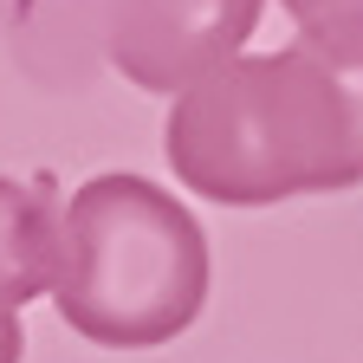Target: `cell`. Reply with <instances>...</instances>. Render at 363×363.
Returning a JSON list of instances; mask_svg holds the SVG:
<instances>
[{
	"instance_id": "cell-1",
	"label": "cell",
	"mask_w": 363,
	"mask_h": 363,
	"mask_svg": "<svg viewBox=\"0 0 363 363\" xmlns=\"http://www.w3.org/2000/svg\"><path fill=\"white\" fill-rule=\"evenodd\" d=\"M162 156L189 195L272 208L292 195L357 189L350 111L305 45L240 52L169 98Z\"/></svg>"
},
{
	"instance_id": "cell-5",
	"label": "cell",
	"mask_w": 363,
	"mask_h": 363,
	"mask_svg": "<svg viewBox=\"0 0 363 363\" xmlns=\"http://www.w3.org/2000/svg\"><path fill=\"white\" fill-rule=\"evenodd\" d=\"M305 52L325 65V78L337 84V98L350 111V150H357V175H363V13L357 20H325V26H298Z\"/></svg>"
},
{
	"instance_id": "cell-2",
	"label": "cell",
	"mask_w": 363,
	"mask_h": 363,
	"mask_svg": "<svg viewBox=\"0 0 363 363\" xmlns=\"http://www.w3.org/2000/svg\"><path fill=\"white\" fill-rule=\"evenodd\" d=\"M208 234L143 175H91L59 208V266L45 298L98 350L175 344L208 305Z\"/></svg>"
},
{
	"instance_id": "cell-7",
	"label": "cell",
	"mask_w": 363,
	"mask_h": 363,
	"mask_svg": "<svg viewBox=\"0 0 363 363\" xmlns=\"http://www.w3.org/2000/svg\"><path fill=\"white\" fill-rule=\"evenodd\" d=\"M26 357V331H20V311L0 298V363H20Z\"/></svg>"
},
{
	"instance_id": "cell-4",
	"label": "cell",
	"mask_w": 363,
	"mask_h": 363,
	"mask_svg": "<svg viewBox=\"0 0 363 363\" xmlns=\"http://www.w3.org/2000/svg\"><path fill=\"white\" fill-rule=\"evenodd\" d=\"M59 182L33 169V175H0V298L13 311L26 298H45L59 266Z\"/></svg>"
},
{
	"instance_id": "cell-3",
	"label": "cell",
	"mask_w": 363,
	"mask_h": 363,
	"mask_svg": "<svg viewBox=\"0 0 363 363\" xmlns=\"http://www.w3.org/2000/svg\"><path fill=\"white\" fill-rule=\"evenodd\" d=\"M259 13L266 0H111L104 52L136 91L175 98L227 59H240Z\"/></svg>"
},
{
	"instance_id": "cell-6",
	"label": "cell",
	"mask_w": 363,
	"mask_h": 363,
	"mask_svg": "<svg viewBox=\"0 0 363 363\" xmlns=\"http://www.w3.org/2000/svg\"><path fill=\"white\" fill-rule=\"evenodd\" d=\"M292 13V26H325V20H357L363 0H279Z\"/></svg>"
}]
</instances>
